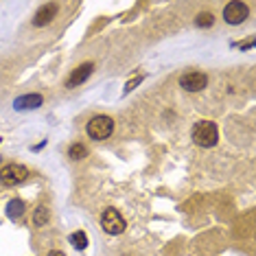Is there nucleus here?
I'll list each match as a JSON object with an SVG mask.
<instances>
[{"instance_id":"obj_4","label":"nucleus","mask_w":256,"mask_h":256,"mask_svg":"<svg viewBox=\"0 0 256 256\" xmlns=\"http://www.w3.org/2000/svg\"><path fill=\"white\" fill-rule=\"evenodd\" d=\"M101 226H103V230L108 232V234H120V232L125 230V219L118 214V210L116 208H108L106 212H103V217H101Z\"/></svg>"},{"instance_id":"obj_11","label":"nucleus","mask_w":256,"mask_h":256,"mask_svg":"<svg viewBox=\"0 0 256 256\" xmlns=\"http://www.w3.org/2000/svg\"><path fill=\"white\" fill-rule=\"evenodd\" d=\"M68 241L72 243V248H74V250H86V248H88V234H86L84 230H77V232H72Z\"/></svg>"},{"instance_id":"obj_13","label":"nucleus","mask_w":256,"mask_h":256,"mask_svg":"<svg viewBox=\"0 0 256 256\" xmlns=\"http://www.w3.org/2000/svg\"><path fill=\"white\" fill-rule=\"evenodd\" d=\"M195 24L200 26V28H208V26H212V24H214V16L210 14V11H202V14H197Z\"/></svg>"},{"instance_id":"obj_14","label":"nucleus","mask_w":256,"mask_h":256,"mask_svg":"<svg viewBox=\"0 0 256 256\" xmlns=\"http://www.w3.org/2000/svg\"><path fill=\"white\" fill-rule=\"evenodd\" d=\"M86 154H88V149H86L81 142H74L72 147L68 149V156H70L72 160H84V158H86Z\"/></svg>"},{"instance_id":"obj_9","label":"nucleus","mask_w":256,"mask_h":256,"mask_svg":"<svg viewBox=\"0 0 256 256\" xmlns=\"http://www.w3.org/2000/svg\"><path fill=\"white\" fill-rule=\"evenodd\" d=\"M42 101L44 98L40 96V94H26V96H20L18 101H16V110H36V108H40L42 106Z\"/></svg>"},{"instance_id":"obj_1","label":"nucleus","mask_w":256,"mask_h":256,"mask_svg":"<svg viewBox=\"0 0 256 256\" xmlns=\"http://www.w3.org/2000/svg\"><path fill=\"white\" fill-rule=\"evenodd\" d=\"M217 140H219V130L212 120H200V123L193 127V142L195 144L208 149V147H214Z\"/></svg>"},{"instance_id":"obj_7","label":"nucleus","mask_w":256,"mask_h":256,"mask_svg":"<svg viewBox=\"0 0 256 256\" xmlns=\"http://www.w3.org/2000/svg\"><path fill=\"white\" fill-rule=\"evenodd\" d=\"M92 70H94V64H92V62L81 64V66H77V68H74V70L70 72V77H68L66 86H68V88H77V86H81L86 79L90 77Z\"/></svg>"},{"instance_id":"obj_12","label":"nucleus","mask_w":256,"mask_h":256,"mask_svg":"<svg viewBox=\"0 0 256 256\" xmlns=\"http://www.w3.org/2000/svg\"><path fill=\"white\" fill-rule=\"evenodd\" d=\"M48 219H50L48 208H46V206H38L36 212H33V224H36V226H46V224H48Z\"/></svg>"},{"instance_id":"obj_10","label":"nucleus","mask_w":256,"mask_h":256,"mask_svg":"<svg viewBox=\"0 0 256 256\" xmlns=\"http://www.w3.org/2000/svg\"><path fill=\"white\" fill-rule=\"evenodd\" d=\"M7 214L11 219H20L24 214V202L22 200H11L7 204Z\"/></svg>"},{"instance_id":"obj_8","label":"nucleus","mask_w":256,"mask_h":256,"mask_svg":"<svg viewBox=\"0 0 256 256\" xmlns=\"http://www.w3.org/2000/svg\"><path fill=\"white\" fill-rule=\"evenodd\" d=\"M57 9H60V7H57L55 2L40 7L38 14H36V18H33V26H46L48 22H53V18L57 16Z\"/></svg>"},{"instance_id":"obj_16","label":"nucleus","mask_w":256,"mask_h":256,"mask_svg":"<svg viewBox=\"0 0 256 256\" xmlns=\"http://www.w3.org/2000/svg\"><path fill=\"white\" fill-rule=\"evenodd\" d=\"M48 256H66V254L60 252V250H53V252H48Z\"/></svg>"},{"instance_id":"obj_3","label":"nucleus","mask_w":256,"mask_h":256,"mask_svg":"<svg viewBox=\"0 0 256 256\" xmlns=\"http://www.w3.org/2000/svg\"><path fill=\"white\" fill-rule=\"evenodd\" d=\"M26 178H28V168L24 164H7L0 168V184L4 186H18L26 182Z\"/></svg>"},{"instance_id":"obj_15","label":"nucleus","mask_w":256,"mask_h":256,"mask_svg":"<svg viewBox=\"0 0 256 256\" xmlns=\"http://www.w3.org/2000/svg\"><path fill=\"white\" fill-rule=\"evenodd\" d=\"M140 81H142V77H138L136 81H130V84H127V88H125V92H130V90H134V88H136V86H138V84H140Z\"/></svg>"},{"instance_id":"obj_5","label":"nucleus","mask_w":256,"mask_h":256,"mask_svg":"<svg viewBox=\"0 0 256 256\" xmlns=\"http://www.w3.org/2000/svg\"><path fill=\"white\" fill-rule=\"evenodd\" d=\"M248 18V4L246 2H238V0H232V2L226 4L224 9V20L228 24H241L243 20Z\"/></svg>"},{"instance_id":"obj_6","label":"nucleus","mask_w":256,"mask_h":256,"mask_svg":"<svg viewBox=\"0 0 256 256\" xmlns=\"http://www.w3.org/2000/svg\"><path fill=\"white\" fill-rule=\"evenodd\" d=\"M180 86L188 92H200L208 86V77L206 72H186L180 77Z\"/></svg>"},{"instance_id":"obj_2","label":"nucleus","mask_w":256,"mask_h":256,"mask_svg":"<svg viewBox=\"0 0 256 256\" xmlns=\"http://www.w3.org/2000/svg\"><path fill=\"white\" fill-rule=\"evenodd\" d=\"M86 132H88V136L92 138V140H106V138H110L112 136V132H114V120L110 118V116H106V114L94 116V118L88 120Z\"/></svg>"}]
</instances>
